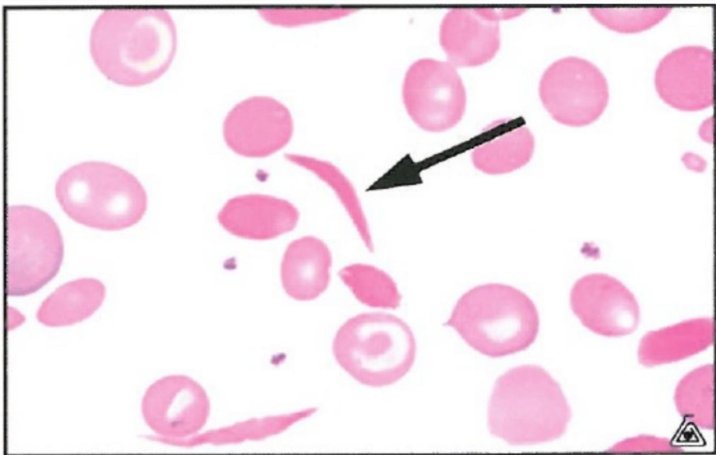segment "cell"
<instances>
[{
  "mask_svg": "<svg viewBox=\"0 0 716 455\" xmlns=\"http://www.w3.org/2000/svg\"><path fill=\"white\" fill-rule=\"evenodd\" d=\"M178 44L175 22L166 10L110 8L96 18L90 34L91 57L111 82L139 87L170 67Z\"/></svg>",
  "mask_w": 716,
  "mask_h": 455,
  "instance_id": "6da1fadb",
  "label": "cell"
},
{
  "mask_svg": "<svg viewBox=\"0 0 716 455\" xmlns=\"http://www.w3.org/2000/svg\"><path fill=\"white\" fill-rule=\"evenodd\" d=\"M570 417L558 382L533 365L516 367L501 375L488 408L491 433L511 445L554 440L566 432Z\"/></svg>",
  "mask_w": 716,
  "mask_h": 455,
  "instance_id": "7a4b0ae2",
  "label": "cell"
},
{
  "mask_svg": "<svg viewBox=\"0 0 716 455\" xmlns=\"http://www.w3.org/2000/svg\"><path fill=\"white\" fill-rule=\"evenodd\" d=\"M480 354L499 358L528 349L536 340L539 313L517 288L500 283L476 286L458 300L444 324Z\"/></svg>",
  "mask_w": 716,
  "mask_h": 455,
  "instance_id": "3957f363",
  "label": "cell"
},
{
  "mask_svg": "<svg viewBox=\"0 0 716 455\" xmlns=\"http://www.w3.org/2000/svg\"><path fill=\"white\" fill-rule=\"evenodd\" d=\"M55 196L74 221L103 230H119L137 223L147 208L139 181L111 163L88 161L66 169L55 183Z\"/></svg>",
  "mask_w": 716,
  "mask_h": 455,
  "instance_id": "277c9868",
  "label": "cell"
},
{
  "mask_svg": "<svg viewBox=\"0 0 716 455\" xmlns=\"http://www.w3.org/2000/svg\"><path fill=\"white\" fill-rule=\"evenodd\" d=\"M332 352L339 366L360 384H393L411 370L416 344L409 326L384 312H367L347 320L337 330Z\"/></svg>",
  "mask_w": 716,
  "mask_h": 455,
  "instance_id": "5b68a950",
  "label": "cell"
},
{
  "mask_svg": "<svg viewBox=\"0 0 716 455\" xmlns=\"http://www.w3.org/2000/svg\"><path fill=\"white\" fill-rule=\"evenodd\" d=\"M64 246L59 229L45 211L26 205L6 212V293L36 292L57 273Z\"/></svg>",
  "mask_w": 716,
  "mask_h": 455,
  "instance_id": "8992f818",
  "label": "cell"
},
{
  "mask_svg": "<svg viewBox=\"0 0 716 455\" xmlns=\"http://www.w3.org/2000/svg\"><path fill=\"white\" fill-rule=\"evenodd\" d=\"M541 102L558 122L582 127L596 121L609 99L606 78L591 62L574 56L552 63L540 81Z\"/></svg>",
  "mask_w": 716,
  "mask_h": 455,
  "instance_id": "52a82bcc",
  "label": "cell"
},
{
  "mask_svg": "<svg viewBox=\"0 0 716 455\" xmlns=\"http://www.w3.org/2000/svg\"><path fill=\"white\" fill-rule=\"evenodd\" d=\"M402 97L410 118L430 132L452 128L465 111V86L449 62L423 58L413 62L404 76Z\"/></svg>",
  "mask_w": 716,
  "mask_h": 455,
  "instance_id": "ba28073f",
  "label": "cell"
},
{
  "mask_svg": "<svg viewBox=\"0 0 716 455\" xmlns=\"http://www.w3.org/2000/svg\"><path fill=\"white\" fill-rule=\"evenodd\" d=\"M210 400L204 388L183 374L164 377L152 384L141 401L147 426L156 434L172 439L191 437L206 425Z\"/></svg>",
  "mask_w": 716,
  "mask_h": 455,
  "instance_id": "9c48e42d",
  "label": "cell"
},
{
  "mask_svg": "<svg viewBox=\"0 0 716 455\" xmlns=\"http://www.w3.org/2000/svg\"><path fill=\"white\" fill-rule=\"evenodd\" d=\"M294 125L288 108L274 98L253 96L236 104L223 126L227 146L246 158L269 156L290 141Z\"/></svg>",
  "mask_w": 716,
  "mask_h": 455,
  "instance_id": "30bf717a",
  "label": "cell"
},
{
  "mask_svg": "<svg viewBox=\"0 0 716 455\" xmlns=\"http://www.w3.org/2000/svg\"><path fill=\"white\" fill-rule=\"evenodd\" d=\"M570 307L591 331L606 337L631 334L640 321L638 304L619 281L605 274L578 279L570 295Z\"/></svg>",
  "mask_w": 716,
  "mask_h": 455,
  "instance_id": "8fae6325",
  "label": "cell"
},
{
  "mask_svg": "<svg viewBox=\"0 0 716 455\" xmlns=\"http://www.w3.org/2000/svg\"><path fill=\"white\" fill-rule=\"evenodd\" d=\"M524 8H455L442 19L440 43L454 66L471 67L490 61L500 48L501 20L521 15Z\"/></svg>",
  "mask_w": 716,
  "mask_h": 455,
  "instance_id": "7c38bea8",
  "label": "cell"
},
{
  "mask_svg": "<svg viewBox=\"0 0 716 455\" xmlns=\"http://www.w3.org/2000/svg\"><path fill=\"white\" fill-rule=\"evenodd\" d=\"M713 52L700 46L677 48L660 61L654 77L657 92L669 106L697 111L713 104Z\"/></svg>",
  "mask_w": 716,
  "mask_h": 455,
  "instance_id": "4fadbf2b",
  "label": "cell"
},
{
  "mask_svg": "<svg viewBox=\"0 0 716 455\" xmlns=\"http://www.w3.org/2000/svg\"><path fill=\"white\" fill-rule=\"evenodd\" d=\"M299 211L290 202L273 196L251 194L229 200L218 214L220 225L244 239L267 240L293 230Z\"/></svg>",
  "mask_w": 716,
  "mask_h": 455,
  "instance_id": "5bb4252c",
  "label": "cell"
},
{
  "mask_svg": "<svg viewBox=\"0 0 716 455\" xmlns=\"http://www.w3.org/2000/svg\"><path fill=\"white\" fill-rule=\"evenodd\" d=\"M332 255L320 239L306 236L289 244L281 265V280L286 294L294 300L309 301L328 288Z\"/></svg>",
  "mask_w": 716,
  "mask_h": 455,
  "instance_id": "9a60e30c",
  "label": "cell"
},
{
  "mask_svg": "<svg viewBox=\"0 0 716 455\" xmlns=\"http://www.w3.org/2000/svg\"><path fill=\"white\" fill-rule=\"evenodd\" d=\"M713 341V318L687 320L647 332L640 340L638 360L646 367L677 362L704 351Z\"/></svg>",
  "mask_w": 716,
  "mask_h": 455,
  "instance_id": "2e32d148",
  "label": "cell"
},
{
  "mask_svg": "<svg viewBox=\"0 0 716 455\" xmlns=\"http://www.w3.org/2000/svg\"><path fill=\"white\" fill-rule=\"evenodd\" d=\"M105 297L103 284L93 278H82L57 288L40 305L36 318L47 326L72 325L90 316Z\"/></svg>",
  "mask_w": 716,
  "mask_h": 455,
  "instance_id": "e0dca14e",
  "label": "cell"
},
{
  "mask_svg": "<svg viewBox=\"0 0 716 455\" xmlns=\"http://www.w3.org/2000/svg\"><path fill=\"white\" fill-rule=\"evenodd\" d=\"M534 136L524 126H519L477 146L472 161L479 171L491 175L514 172L531 159Z\"/></svg>",
  "mask_w": 716,
  "mask_h": 455,
  "instance_id": "ac0fdd59",
  "label": "cell"
},
{
  "mask_svg": "<svg viewBox=\"0 0 716 455\" xmlns=\"http://www.w3.org/2000/svg\"><path fill=\"white\" fill-rule=\"evenodd\" d=\"M679 414L701 429L714 428V365L699 367L678 384L674 395Z\"/></svg>",
  "mask_w": 716,
  "mask_h": 455,
  "instance_id": "d6986e66",
  "label": "cell"
},
{
  "mask_svg": "<svg viewBox=\"0 0 716 455\" xmlns=\"http://www.w3.org/2000/svg\"><path fill=\"white\" fill-rule=\"evenodd\" d=\"M339 276L363 304L395 309L400 304L401 295L393 279L374 266L360 263L350 265L339 270Z\"/></svg>",
  "mask_w": 716,
  "mask_h": 455,
  "instance_id": "ffe728a7",
  "label": "cell"
},
{
  "mask_svg": "<svg viewBox=\"0 0 716 455\" xmlns=\"http://www.w3.org/2000/svg\"><path fill=\"white\" fill-rule=\"evenodd\" d=\"M286 158L311 172L332 189L349 214L366 247L372 251L373 244L368 225L356 190L341 170L329 162L309 156L288 154Z\"/></svg>",
  "mask_w": 716,
  "mask_h": 455,
  "instance_id": "44dd1931",
  "label": "cell"
},
{
  "mask_svg": "<svg viewBox=\"0 0 716 455\" xmlns=\"http://www.w3.org/2000/svg\"><path fill=\"white\" fill-rule=\"evenodd\" d=\"M671 7L589 8L591 15L605 27L620 33H637L658 24Z\"/></svg>",
  "mask_w": 716,
  "mask_h": 455,
  "instance_id": "7402d4cb",
  "label": "cell"
},
{
  "mask_svg": "<svg viewBox=\"0 0 716 455\" xmlns=\"http://www.w3.org/2000/svg\"><path fill=\"white\" fill-rule=\"evenodd\" d=\"M354 12L349 8L264 9L259 10V14L271 24L294 27L337 20Z\"/></svg>",
  "mask_w": 716,
  "mask_h": 455,
  "instance_id": "603a6c76",
  "label": "cell"
},
{
  "mask_svg": "<svg viewBox=\"0 0 716 455\" xmlns=\"http://www.w3.org/2000/svg\"><path fill=\"white\" fill-rule=\"evenodd\" d=\"M682 449L670 440L652 435H639L615 444L610 453H677Z\"/></svg>",
  "mask_w": 716,
  "mask_h": 455,
  "instance_id": "cb8c5ba5",
  "label": "cell"
},
{
  "mask_svg": "<svg viewBox=\"0 0 716 455\" xmlns=\"http://www.w3.org/2000/svg\"><path fill=\"white\" fill-rule=\"evenodd\" d=\"M8 329H13L24 321L23 316L13 308H8Z\"/></svg>",
  "mask_w": 716,
  "mask_h": 455,
  "instance_id": "d4e9b609",
  "label": "cell"
}]
</instances>
